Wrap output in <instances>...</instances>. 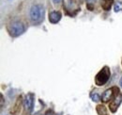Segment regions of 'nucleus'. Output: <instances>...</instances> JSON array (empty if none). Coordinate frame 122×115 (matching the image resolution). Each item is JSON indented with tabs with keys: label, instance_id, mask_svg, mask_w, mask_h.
Returning <instances> with one entry per match:
<instances>
[{
	"label": "nucleus",
	"instance_id": "9b49d317",
	"mask_svg": "<svg viewBox=\"0 0 122 115\" xmlns=\"http://www.w3.org/2000/svg\"><path fill=\"white\" fill-rule=\"evenodd\" d=\"M90 98L94 102H100V101H102V96L97 92H93L90 93Z\"/></svg>",
	"mask_w": 122,
	"mask_h": 115
},
{
	"label": "nucleus",
	"instance_id": "f8f14e48",
	"mask_svg": "<svg viewBox=\"0 0 122 115\" xmlns=\"http://www.w3.org/2000/svg\"><path fill=\"white\" fill-rule=\"evenodd\" d=\"M114 11L115 12H122V2L121 1H117L114 5Z\"/></svg>",
	"mask_w": 122,
	"mask_h": 115
},
{
	"label": "nucleus",
	"instance_id": "423d86ee",
	"mask_svg": "<svg viewBox=\"0 0 122 115\" xmlns=\"http://www.w3.org/2000/svg\"><path fill=\"white\" fill-rule=\"evenodd\" d=\"M121 103H122V93L119 92L113 100L109 103V109H110V111L113 112V113L117 112V110L119 108V106H120Z\"/></svg>",
	"mask_w": 122,
	"mask_h": 115
},
{
	"label": "nucleus",
	"instance_id": "f03ea898",
	"mask_svg": "<svg viewBox=\"0 0 122 115\" xmlns=\"http://www.w3.org/2000/svg\"><path fill=\"white\" fill-rule=\"evenodd\" d=\"M111 76V71L108 66H103L101 71L98 73L95 76V84L98 87H102L109 81Z\"/></svg>",
	"mask_w": 122,
	"mask_h": 115
},
{
	"label": "nucleus",
	"instance_id": "6e6552de",
	"mask_svg": "<svg viewBox=\"0 0 122 115\" xmlns=\"http://www.w3.org/2000/svg\"><path fill=\"white\" fill-rule=\"evenodd\" d=\"M73 1L72 0H64V9L69 12V11H73Z\"/></svg>",
	"mask_w": 122,
	"mask_h": 115
},
{
	"label": "nucleus",
	"instance_id": "0eeeda50",
	"mask_svg": "<svg viewBox=\"0 0 122 115\" xmlns=\"http://www.w3.org/2000/svg\"><path fill=\"white\" fill-rule=\"evenodd\" d=\"M62 18V14L59 11H52L49 12V22L51 24H57Z\"/></svg>",
	"mask_w": 122,
	"mask_h": 115
},
{
	"label": "nucleus",
	"instance_id": "2eb2a0df",
	"mask_svg": "<svg viewBox=\"0 0 122 115\" xmlns=\"http://www.w3.org/2000/svg\"><path fill=\"white\" fill-rule=\"evenodd\" d=\"M3 102H4V99H3V95L1 94V107H3Z\"/></svg>",
	"mask_w": 122,
	"mask_h": 115
},
{
	"label": "nucleus",
	"instance_id": "1a4fd4ad",
	"mask_svg": "<svg viewBox=\"0 0 122 115\" xmlns=\"http://www.w3.org/2000/svg\"><path fill=\"white\" fill-rule=\"evenodd\" d=\"M96 110L99 115H107V110L103 105H98L96 108Z\"/></svg>",
	"mask_w": 122,
	"mask_h": 115
},
{
	"label": "nucleus",
	"instance_id": "a211bd4d",
	"mask_svg": "<svg viewBox=\"0 0 122 115\" xmlns=\"http://www.w3.org/2000/svg\"><path fill=\"white\" fill-rule=\"evenodd\" d=\"M121 63H122V62H121Z\"/></svg>",
	"mask_w": 122,
	"mask_h": 115
},
{
	"label": "nucleus",
	"instance_id": "39448f33",
	"mask_svg": "<svg viewBox=\"0 0 122 115\" xmlns=\"http://www.w3.org/2000/svg\"><path fill=\"white\" fill-rule=\"evenodd\" d=\"M34 102H35V94L29 92L27 93L25 96V99H24V107L26 111H29L31 112L33 110V108H34Z\"/></svg>",
	"mask_w": 122,
	"mask_h": 115
},
{
	"label": "nucleus",
	"instance_id": "20e7f679",
	"mask_svg": "<svg viewBox=\"0 0 122 115\" xmlns=\"http://www.w3.org/2000/svg\"><path fill=\"white\" fill-rule=\"evenodd\" d=\"M119 93V89L117 87H112L105 90L102 95V102L108 103L113 100L117 94Z\"/></svg>",
	"mask_w": 122,
	"mask_h": 115
},
{
	"label": "nucleus",
	"instance_id": "f3484780",
	"mask_svg": "<svg viewBox=\"0 0 122 115\" xmlns=\"http://www.w3.org/2000/svg\"><path fill=\"white\" fill-rule=\"evenodd\" d=\"M53 1H54L55 3H59V2H60L61 0H53Z\"/></svg>",
	"mask_w": 122,
	"mask_h": 115
},
{
	"label": "nucleus",
	"instance_id": "ddd939ff",
	"mask_svg": "<svg viewBox=\"0 0 122 115\" xmlns=\"http://www.w3.org/2000/svg\"><path fill=\"white\" fill-rule=\"evenodd\" d=\"M97 0H86V8L89 11H93L94 10V4L96 3Z\"/></svg>",
	"mask_w": 122,
	"mask_h": 115
},
{
	"label": "nucleus",
	"instance_id": "4468645a",
	"mask_svg": "<svg viewBox=\"0 0 122 115\" xmlns=\"http://www.w3.org/2000/svg\"><path fill=\"white\" fill-rule=\"evenodd\" d=\"M44 115H54V111L52 109H48L45 113H44Z\"/></svg>",
	"mask_w": 122,
	"mask_h": 115
},
{
	"label": "nucleus",
	"instance_id": "9d476101",
	"mask_svg": "<svg viewBox=\"0 0 122 115\" xmlns=\"http://www.w3.org/2000/svg\"><path fill=\"white\" fill-rule=\"evenodd\" d=\"M102 6L103 10L104 11H109L114 0H102Z\"/></svg>",
	"mask_w": 122,
	"mask_h": 115
},
{
	"label": "nucleus",
	"instance_id": "dca6fc26",
	"mask_svg": "<svg viewBox=\"0 0 122 115\" xmlns=\"http://www.w3.org/2000/svg\"><path fill=\"white\" fill-rule=\"evenodd\" d=\"M119 85H120V87H121L122 89V76L120 77V80H119Z\"/></svg>",
	"mask_w": 122,
	"mask_h": 115
},
{
	"label": "nucleus",
	"instance_id": "7ed1b4c3",
	"mask_svg": "<svg viewBox=\"0 0 122 115\" xmlns=\"http://www.w3.org/2000/svg\"><path fill=\"white\" fill-rule=\"evenodd\" d=\"M9 32H10V35L11 37H19L21 36L22 34H24L26 30V27L25 25L22 22V21H19V20H16L13 21L10 26H9Z\"/></svg>",
	"mask_w": 122,
	"mask_h": 115
},
{
	"label": "nucleus",
	"instance_id": "f257e3e1",
	"mask_svg": "<svg viewBox=\"0 0 122 115\" xmlns=\"http://www.w3.org/2000/svg\"><path fill=\"white\" fill-rule=\"evenodd\" d=\"M44 7L41 4H34L32 5L29 11V18L34 25L41 24L44 19Z\"/></svg>",
	"mask_w": 122,
	"mask_h": 115
}]
</instances>
